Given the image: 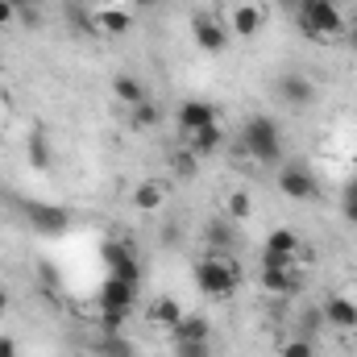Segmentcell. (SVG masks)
<instances>
[{"label": "cell", "instance_id": "cell-29", "mask_svg": "<svg viewBox=\"0 0 357 357\" xmlns=\"http://www.w3.org/2000/svg\"><path fill=\"white\" fill-rule=\"evenodd\" d=\"M341 212H345V220L357 225V175L345 183V191H341Z\"/></svg>", "mask_w": 357, "mask_h": 357}, {"label": "cell", "instance_id": "cell-26", "mask_svg": "<svg viewBox=\"0 0 357 357\" xmlns=\"http://www.w3.org/2000/svg\"><path fill=\"white\" fill-rule=\"evenodd\" d=\"M320 328H328V324H324V312H320V303L303 307V316H299V337H312V341H316V333H320Z\"/></svg>", "mask_w": 357, "mask_h": 357}, {"label": "cell", "instance_id": "cell-11", "mask_svg": "<svg viewBox=\"0 0 357 357\" xmlns=\"http://www.w3.org/2000/svg\"><path fill=\"white\" fill-rule=\"evenodd\" d=\"M299 250H303V241H299L295 229H274L266 237V245H262V262H295Z\"/></svg>", "mask_w": 357, "mask_h": 357}, {"label": "cell", "instance_id": "cell-14", "mask_svg": "<svg viewBox=\"0 0 357 357\" xmlns=\"http://www.w3.org/2000/svg\"><path fill=\"white\" fill-rule=\"evenodd\" d=\"M29 212V225L38 229V233H46V237H59V233H67V225H71V216L63 212V208H54V204H25Z\"/></svg>", "mask_w": 357, "mask_h": 357}, {"label": "cell", "instance_id": "cell-33", "mask_svg": "<svg viewBox=\"0 0 357 357\" xmlns=\"http://www.w3.org/2000/svg\"><path fill=\"white\" fill-rule=\"evenodd\" d=\"M278 4V13H287V17H295L299 8H303V0H274Z\"/></svg>", "mask_w": 357, "mask_h": 357}, {"label": "cell", "instance_id": "cell-30", "mask_svg": "<svg viewBox=\"0 0 357 357\" xmlns=\"http://www.w3.org/2000/svg\"><path fill=\"white\" fill-rule=\"evenodd\" d=\"M175 357H212V341H191V345H171Z\"/></svg>", "mask_w": 357, "mask_h": 357}, {"label": "cell", "instance_id": "cell-23", "mask_svg": "<svg viewBox=\"0 0 357 357\" xmlns=\"http://www.w3.org/2000/svg\"><path fill=\"white\" fill-rule=\"evenodd\" d=\"M162 199H167V195H162V187H158V183H142V187L133 191V208H142V212H158V208H162Z\"/></svg>", "mask_w": 357, "mask_h": 357}, {"label": "cell", "instance_id": "cell-31", "mask_svg": "<svg viewBox=\"0 0 357 357\" xmlns=\"http://www.w3.org/2000/svg\"><path fill=\"white\" fill-rule=\"evenodd\" d=\"M8 4L17 8V17H21V21H33V4H38V0H8Z\"/></svg>", "mask_w": 357, "mask_h": 357}, {"label": "cell", "instance_id": "cell-20", "mask_svg": "<svg viewBox=\"0 0 357 357\" xmlns=\"http://www.w3.org/2000/svg\"><path fill=\"white\" fill-rule=\"evenodd\" d=\"M96 354L100 357H137V345L129 337H121V333H104L96 341Z\"/></svg>", "mask_w": 357, "mask_h": 357}, {"label": "cell", "instance_id": "cell-2", "mask_svg": "<svg viewBox=\"0 0 357 357\" xmlns=\"http://www.w3.org/2000/svg\"><path fill=\"white\" fill-rule=\"evenodd\" d=\"M303 38L312 42H333L345 33V8L337 0H303V8L291 17Z\"/></svg>", "mask_w": 357, "mask_h": 357}, {"label": "cell", "instance_id": "cell-12", "mask_svg": "<svg viewBox=\"0 0 357 357\" xmlns=\"http://www.w3.org/2000/svg\"><path fill=\"white\" fill-rule=\"evenodd\" d=\"M320 312H324L328 328H341V333H354L357 328V299H349V295H328L320 303Z\"/></svg>", "mask_w": 357, "mask_h": 357}, {"label": "cell", "instance_id": "cell-13", "mask_svg": "<svg viewBox=\"0 0 357 357\" xmlns=\"http://www.w3.org/2000/svg\"><path fill=\"white\" fill-rule=\"evenodd\" d=\"M258 282L270 295H291L299 287V270H295V262H262V278Z\"/></svg>", "mask_w": 357, "mask_h": 357}, {"label": "cell", "instance_id": "cell-37", "mask_svg": "<svg viewBox=\"0 0 357 357\" xmlns=\"http://www.w3.org/2000/svg\"><path fill=\"white\" fill-rule=\"evenodd\" d=\"M71 357H75V354H71Z\"/></svg>", "mask_w": 357, "mask_h": 357}, {"label": "cell", "instance_id": "cell-3", "mask_svg": "<svg viewBox=\"0 0 357 357\" xmlns=\"http://www.w3.org/2000/svg\"><path fill=\"white\" fill-rule=\"evenodd\" d=\"M191 278H195V291L204 299H229L237 291V282H241V270L233 266V258H225V254H204L195 262V270H191Z\"/></svg>", "mask_w": 357, "mask_h": 357}, {"label": "cell", "instance_id": "cell-24", "mask_svg": "<svg viewBox=\"0 0 357 357\" xmlns=\"http://www.w3.org/2000/svg\"><path fill=\"white\" fill-rule=\"evenodd\" d=\"M250 212H254L250 191H229V199H225V216H229V220H250Z\"/></svg>", "mask_w": 357, "mask_h": 357}, {"label": "cell", "instance_id": "cell-21", "mask_svg": "<svg viewBox=\"0 0 357 357\" xmlns=\"http://www.w3.org/2000/svg\"><path fill=\"white\" fill-rule=\"evenodd\" d=\"M171 175H175L178 183H191V178L199 175V158H195L187 146H178L175 154H171Z\"/></svg>", "mask_w": 357, "mask_h": 357}, {"label": "cell", "instance_id": "cell-25", "mask_svg": "<svg viewBox=\"0 0 357 357\" xmlns=\"http://www.w3.org/2000/svg\"><path fill=\"white\" fill-rule=\"evenodd\" d=\"M129 112H133V125H137V129H154V125L162 121V108H158L154 100H142V104L129 108Z\"/></svg>", "mask_w": 357, "mask_h": 357}, {"label": "cell", "instance_id": "cell-34", "mask_svg": "<svg viewBox=\"0 0 357 357\" xmlns=\"http://www.w3.org/2000/svg\"><path fill=\"white\" fill-rule=\"evenodd\" d=\"M8 21H17V8L8 0H0V25H8Z\"/></svg>", "mask_w": 357, "mask_h": 357}, {"label": "cell", "instance_id": "cell-10", "mask_svg": "<svg viewBox=\"0 0 357 357\" xmlns=\"http://www.w3.org/2000/svg\"><path fill=\"white\" fill-rule=\"evenodd\" d=\"M137 303V287L133 282H121V278H104L100 282V312H125L129 316V307Z\"/></svg>", "mask_w": 357, "mask_h": 357}, {"label": "cell", "instance_id": "cell-15", "mask_svg": "<svg viewBox=\"0 0 357 357\" xmlns=\"http://www.w3.org/2000/svg\"><path fill=\"white\" fill-rule=\"evenodd\" d=\"M178 129L183 133H195V129H204V125H216V104H208V100H183L175 112Z\"/></svg>", "mask_w": 357, "mask_h": 357}, {"label": "cell", "instance_id": "cell-6", "mask_svg": "<svg viewBox=\"0 0 357 357\" xmlns=\"http://www.w3.org/2000/svg\"><path fill=\"white\" fill-rule=\"evenodd\" d=\"M274 100L287 104V108H312L316 104V84L299 71H287V75L274 79Z\"/></svg>", "mask_w": 357, "mask_h": 357}, {"label": "cell", "instance_id": "cell-9", "mask_svg": "<svg viewBox=\"0 0 357 357\" xmlns=\"http://www.w3.org/2000/svg\"><path fill=\"white\" fill-rule=\"evenodd\" d=\"M204 245H208V254H233L237 250V220H229V216H212L208 225H204Z\"/></svg>", "mask_w": 357, "mask_h": 357}, {"label": "cell", "instance_id": "cell-16", "mask_svg": "<svg viewBox=\"0 0 357 357\" xmlns=\"http://www.w3.org/2000/svg\"><path fill=\"white\" fill-rule=\"evenodd\" d=\"M187 150L204 162V158H212V154H220L225 150V129H220V121L216 125H204V129H195V133H187Z\"/></svg>", "mask_w": 357, "mask_h": 357}, {"label": "cell", "instance_id": "cell-35", "mask_svg": "<svg viewBox=\"0 0 357 357\" xmlns=\"http://www.w3.org/2000/svg\"><path fill=\"white\" fill-rule=\"evenodd\" d=\"M13 312V295H8V287H0V320Z\"/></svg>", "mask_w": 357, "mask_h": 357}, {"label": "cell", "instance_id": "cell-27", "mask_svg": "<svg viewBox=\"0 0 357 357\" xmlns=\"http://www.w3.org/2000/svg\"><path fill=\"white\" fill-rule=\"evenodd\" d=\"M278 357H316V341L312 337H291L287 345H278Z\"/></svg>", "mask_w": 357, "mask_h": 357}, {"label": "cell", "instance_id": "cell-1", "mask_svg": "<svg viewBox=\"0 0 357 357\" xmlns=\"http://www.w3.org/2000/svg\"><path fill=\"white\" fill-rule=\"evenodd\" d=\"M237 146H241V154L254 158L258 167H278V162H282V125H278L270 112H254V116L241 121Z\"/></svg>", "mask_w": 357, "mask_h": 357}, {"label": "cell", "instance_id": "cell-32", "mask_svg": "<svg viewBox=\"0 0 357 357\" xmlns=\"http://www.w3.org/2000/svg\"><path fill=\"white\" fill-rule=\"evenodd\" d=\"M0 357H21V349H17L13 337H0Z\"/></svg>", "mask_w": 357, "mask_h": 357}, {"label": "cell", "instance_id": "cell-5", "mask_svg": "<svg viewBox=\"0 0 357 357\" xmlns=\"http://www.w3.org/2000/svg\"><path fill=\"white\" fill-rule=\"evenodd\" d=\"M278 191L295 204H307L320 195V183H316L307 162H278Z\"/></svg>", "mask_w": 357, "mask_h": 357}, {"label": "cell", "instance_id": "cell-22", "mask_svg": "<svg viewBox=\"0 0 357 357\" xmlns=\"http://www.w3.org/2000/svg\"><path fill=\"white\" fill-rule=\"evenodd\" d=\"M178 316H183V307H178V299H171V295H158V299L150 303V320L162 324V328H171Z\"/></svg>", "mask_w": 357, "mask_h": 357}, {"label": "cell", "instance_id": "cell-18", "mask_svg": "<svg viewBox=\"0 0 357 357\" xmlns=\"http://www.w3.org/2000/svg\"><path fill=\"white\" fill-rule=\"evenodd\" d=\"M112 96L125 104V108H137L142 100H150V91L146 84L137 79V75H129V71H121V75H112Z\"/></svg>", "mask_w": 357, "mask_h": 357}, {"label": "cell", "instance_id": "cell-17", "mask_svg": "<svg viewBox=\"0 0 357 357\" xmlns=\"http://www.w3.org/2000/svg\"><path fill=\"white\" fill-rule=\"evenodd\" d=\"M258 29H262V8L258 4H237L229 13V33L233 38H258Z\"/></svg>", "mask_w": 357, "mask_h": 357}, {"label": "cell", "instance_id": "cell-7", "mask_svg": "<svg viewBox=\"0 0 357 357\" xmlns=\"http://www.w3.org/2000/svg\"><path fill=\"white\" fill-rule=\"evenodd\" d=\"M104 262H108V274H112V278L142 287V258H137L125 241H108V245H104Z\"/></svg>", "mask_w": 357, "mask_h": 357}, {"label": "cell", "instance_id": "cell-4", "mask_svg": "<svg viewBox=\"0 0 357 357\" xmlns=\"http://www.w3.org/2000/svg\"><path fill=\"white\" fill-rule=\"evenodd\" d=\"M191 42L204 50V54H225L233 33H229V21H220L212 8H195L191 13Z\"/></svg>", "mask_w": 357, "mask_h": 357}, {"label": "cell", "instance_id": "cell-19", "mask_svg": "<svg viewBox=\"0 0 357 357\" xmlns=\"http://www.w3.org/2000/svg\"><path fill=\"white\" fill-rule=\"evenodd\" d=\"M129 25H133V17L125 8H100L96 13V33H104V38H125Z\"/></svg>", "mask_w": 357, "mask_h": 357}, {"label": "cell", "instance_id": "cell-8", "mask_svg": "<svg viewBox=\"0 0 357 357\" xmlns=\"http://www.w3.org/2000/svg\"><path fill=\"white\" fill-rule=\"evenodd\" d=\"M171 345H191V341H212V320L204 312H183L175 324L167 328Z\"/></svg>", "mask_w": 357, "mask_h": 357}, {"label": "cell", "instance_id": "cell-36", "mask_svg": "<svg viewBox=\"0 0 357 357\" xmlns=\"http://www.w3.org/2000/svg\"><path fill=\"white\" fill-rule=\"evenodd\" d=\"M129 8H158V0H129Z\"/></svg>", "mask_w": 357, "mask_h": 357}, {"label": "cell", "instance_id": "cell-28", "mask_svg": "<svg viewBox=\"0 0 357 357\" xmlns=\"http://www.w3.org/2000/svg\"><path fill=\"white\" fill-rule=\"evenodd\" d=\"M29 162H33V171H46L50 167V150H46V137L42 133L29 137Z\"/></svg>", "mask_w": 357, "mask_h": 357}]
</instances>
